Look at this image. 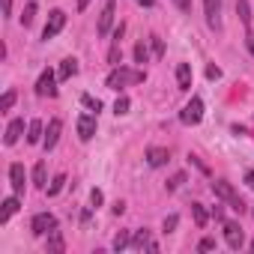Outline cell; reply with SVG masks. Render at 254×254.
I'll return each instance as SVG.
<instances>
[{
  "label": "cell",
  "mask_w": 254,
  "mask_h": 254,
  "mask_svg": "<svg viewBox=\"0 0 254 254\" xmlns=\"http://www.w3.org/2000/svg\"><path fill=\"white\" fill-rule=\"evenodd\" d=\"M147 81V72H135V69H126V66H117L111 75H108V87L111 90H123V87H129V84H141Z\"/></svg>",
  "instance_id": "1"
},
{
  "label": "cell",
  "mask_w": 254,
  "mask_h": 254,
  "mask_svg": "<svg viewBox=\"0 0 254 254\" xmlns=\"http://www.w3.org/2000/svg\"><path fill=\"white\" fill-rule=\"evenodd\" d=\"M212 194H215V197H221V200H224L230 209H236V212H245V200H242V197L233 191V186H230V183H224V180H215V183H212Z\"/></svg>",
  "instance_id": "2"
},
{
  "label": "cell",
  "mask_w": 254,
  "mask_h": 254,
  "mask_svg": "<svg viewBox=\"0 0 254 254\" xmlns=\"http://www.w3.org/2000/svg\"><path fill=\"white\" fill-rule=\"evenodd\" d=\"M63 27H66V12H63V9H51V12H48V21H45V27H42V39H54Z\"/></svg>",
  "instance_id": "3"
},
{
  "label": "cell",
  "mask_w": 254,
  "mask_h": 254,
  "mask_svg": "<svg viewBox=\"0 0 254 254\" xmlns=\"http://www.w3.org/2000/svg\"><path fill=\"white\" fill-rule=\"evenodd\" d=\"M180 120H183L186 126H197V123L203 120V99H200V96H191V102L183 108Z\"/></svg>",
  "instance_id": "4"
},
{
  "label": "cell",
  "mask_w": 254,
  "mask_h": 254,
  "mask_svg": "<svg viewBox=\"0 0 254 254\" xmlns=\"http://www.w3.org/2000/svg\"><path fill=\"white\" fill-rule=\"evenodd\" d=\"M114 12H117V0H105V6H102V12H99V24H96V33H99V36H108V33H111Z\"/></svg>",
  "instance_id": "5"
},
{
  "label": "cell",
  "mask_w": 254,
  "mask_h": 254,
  "mask_svg": "<svg viewBox=\"0 0 254 254\" xmlns=\"http://www.w3.org/2000/svg\"><path fill=\"white\" fill-rule=\"evenodd\" d=\"M30 230H33L36 236H45V233L57 230V218H54L51 212H36L33 221H30Z\"/></svg>",
  "instance_id": "6"
},
{
  "label": "cell",
  "mask_w": 254,
  "mask_h": 254,
  "mask_svg": "<svg viewBox=\"0 0 254 254\" xmlns=\"http://www.w3.org/2000/svg\"><path fill=\"white\" fill-rule=\"evenodd\" d=\"M57 72H51V69H45L42 75H39V81H36V96H57Z\"/></svg>",
  "instance_id": "7"
},
{
  "label": "cell",
  "mask_w": 254,
  "mask_h": 254,
  "mask_svg": "<svg viewBox=\"0 0 254 254\" xmlns=\"http://www.w3.org/2000/svg\"><path fill=\"white\" fill-rule=\"evenodd\" d=\"M224 242H227L233 251H239V248H242L245 233H242V227H239L236 221H224Z\"/></svg>",
  "instance_id": "8"
},
{
  "label": "cell",
  "mask_w": 254,
  "mask_h": 254,
  "mask_svg": "<svg viewBox=\"0 0 254 254\" xmlns=\"http://www.w3.org/2000/svg\"><path fill=\"white\" fill-rule=\"evenodd\" d=\"M203 15L212 30L221 27V0H203Z\"/></svg>",
  "instance_id": "9"
},
{
  "label": "cell",
  "mask_w": 254,
  "mask_h": 254,
  "mask_svg": "<svg viewBox=\"0 0 254 254\" xmlns=\"http://www.w3.org/2000/svg\"><path fill=\"white\" fill-rule=\"evenodd\" d=\"M96 135V117L93 114H81L78 117V138L81 141H93Z\"/></svg>",
  "instance_id": "10"
},
{
  "label": "cell",
  "mask_w": 254,
  "mask_h": 254,
  "mask_svg": "<svg viewBox=\"0 0 254 254\" xmlns=\"http://www.w3.org/2000/svg\"><path fill=\"white\" fill-rule=\"evenodd\" d=\"M60 132H63V123H60V120H51L48 129H45V138H42V147H45V150H54L57 141H60Z\"/></svg>",
  "instance_id": "11"
},
{
  "label": "cell",
  "mask_w": 254,
  "mask_h": 254,
  "mask_svg": "<svg viewBox=\"0 0 254 254\" xmlns=\"http://www.w3.org/2000/svg\"><path fill=\"white\" fill-rule=\"evenodd\" d=\"M9 183H12V191L15 194H24V183H27V177H24V165H12L9 168Z\"/></svg>",
  "instance_id": "12"
},
{
  "label": "cell",
  "mask_w": 254,
  "mask_h": 254,
  "mask_svg": "<svg viewBox=\"0 0 254 254\" xmlns=\"http://www.w3.org/2000/svg\"><path fill=\"white\" fill-rule=\"evenodd\" d=\"M21 132H24V120H12V123L6 126V135H3V144H6V147H12V144H18V138H21Z\"/></svg>",
  "instance_id": "13"
},
{
  "label": "cell",
  "mask_w": 254,
  "mask_h": 254,
  "mask_svg": "<svg viewBox=\"0 0 254 254\" xmlns=\"http://www.w3.org/2000/svg\"><path fill=\"white\" fill-rule=\"evenodd\" d=\"M168 159H171V153L162 150V147H150V150H147V165H150V168H162Z\"/></svg>",
  "instance_id": "14"
},
{
  "label": "cell",
  "mask_w": 254,
  "mask_h": 254,
  "mask_svg": "<svg viewBox=\"0 0 254 254\" xmlns=\"http://www.w3.org/2000/svg\"><path fill=\"white\" fill-rule=\"evenodd\" d=\"M15 212H18V194H12V197L3 200V209H0V224H6Z\"/></svg>",
  "instance_id": "15"
},
{
  "label": "cell",
  "mask_w": 254,
  "mask_h": 254,
  "mask_svg": "<svg viewBox=\"0 0 254 254\" xmlns=\"http://www.w3.org/2000/svg\"><path fill=\"white\" fill-rule=\"evenodd\" d=\"M75 72H78V60H75V57H66V60L60 63V69H57V78H60V81H69Z\"/></svg>",
  "instance_id": "16"
},
{
  "label": "cell",
  "mask_w": 254,
  "mask_h": 254,
  "mask_svg": "<svg viewBox=\"0 0 254 254\" xmlns=\"http://www.w3.org/2000/svg\"><path fill=\"white\" fill-rule=\"evenodd\" d=\"M177 84H180V90H191V66L189 63L177 66Z\"/></svg>",
  "instance_id": "17"
},
{
  "label": "cell",
  "mask_w": 254,
  "mask_h": 254,
  "mask_svg": "<svg viewBox=\"0 0 254 254\" xmlns=\"http://www.w3.org/2000/svg\"><path fill=\"white\" fill-rule=\"evenodd\" d=\"M42 138H45L42 123H39V120H33V123L27 126V144H42Z\"/></svg>",
  "instance_id": "18"
},
{
  "label": "cell",
  "mask_w": 254,
  "mask_h": 254,
  "mask_svg": "<svg viewBox=\"0 0 254 254\" xmlns=\"http://www.w3.org/2000/svg\"><path fill=\"white\" fill-rule=\"evenodd\" d=\"M33 186L48 189V171H45V162H39V165L33 168Z\"/></svg>",
  "instance_id": "19"
},
{
  "label": "cell",
  "mask_w": 254,
  "mask_h": 254,
  "mask_svg": "<svg viewBox=\"0 0 254 254\" xmlns=\"http://www.w3.org/2000/svg\"><path fill=\"white\" fill-rule=\"evenodd\" d=\"M63 248H66L63 236H60L57 230H51V233H48V251H51V254H63Z\"/></svg>",
  "instance_id": "20"
},
{
  "label": "cell",
  "mask_w": 254,
  "mask_h": 254,
  "mask_svg": "<svg viewBox=\"0 0 254 254\" xmlns=\"http://www.w3.org/2000/svg\"><path fill=\"white\" fill-rule=\"evenodd\" d=\"M191 215H194V224H197V227H206L209 212L203 209V203H191Z\"/></svg>",
  "instance_id": "21"
},
{
  "label": "cell",
  "mask_w": 254,
  "mask_h": 254,
  "mask_svg": "<svg viewBox=\"0 0 254 254\" xmlns=\"http://www.w3.org/2000/svg\"><path fill=\"white\" fill-rule=\"evenodd\" d=\"M150 245H153V242H150V233H147V230H138L135 239H132V248H135V251H144V248L150 251Z\"/></svg>",
  "instance_id": "22"
},
{
  "label": "cell",
  "mask_w": 254,
  "mask_h": 254,
  "mask_svg": "<svg viewBox=\"0 0 254 254\" xmlns=\"http://www.w3.org/2000/svg\"><path fill=\"white\" fill-rule=\"evenodd\" d=\"M236 15L242 18V24H251V6H248V0H236Z\"/></svg>",
  "instance_id": "23"
},
{
  "label": "cell",
  "mask_w": 254,
  "mask_h": 254,
  "mask_svg": "<svg viewBox=\"0 0 254 254\" xmlns=\"http://www.w3.org/2000/svg\"><path fill=\"white\" fill-rule=\"evenodd\" d=\"M63 183H66V177H63V174H57V177L51 180V186L45 189V191H48V197H54V194H60V191H63Z\"/></svg>",
  "instance_id": "24"
},
{
  "label": "cell",
  "mask_w": 254,
  "mask_h": 254,
  "mask_svg": "<svg viewBox=\"0 0 254 254\" xmlns=\"http://www.w3.org/2000/svg\"><path fill=\"white\" fill-rule=\"evenodd\" d=\"M129 242H132V236H129V230H120V233L114 236V248H117V251H123V248H126V245H129Z\"/></svg>",
  "instance_id": "25"
},
{
  "label": "cell",
  "mask_w": 254,
  "mask_h": 254,
  "mask_svg": "<svg viewBox=\"0 0 254 254\" xmlns=\"http://www.w3.org/2000/svg\"><path fill=\"white\" fill-rule=\"evenodd\" d=\"M33 18H36V3L30 0L27 9H24V15H21V24H24V27H30V24H33Z\"/></svg>",
  "instance_id": "26"
},
{
  "label": "cell",
  "mask_w": 254,
  "mask_h": 254,
  "mask_svg": "<svg viewBox=\"0 0 254 254\" xmlns=\"http://www.w3.org/2000/svg\"><path fill=\"white\" fill-rule=\"evenodd\" d=\"M114 114H117V117H123V114H129V99H126V96H120V99L114 102Z\"/></svg>",
  "instance_id": "27"
},
{
  "label": "cell",
  "mask_w": 254,
  "mask_h": 254,
  "mask_svg": "<svg viewBox=\"0 0 254 254\" xmlns=\"http://www.w3.org/2000/svg\"><path fill=\"white\" fill-rule=\"evenodd\" d=\"M12 105H15V93H12V90H6V93H3V99H0V111L6 114Z\"/></svg>",
  "instance_id": "28"
},
{
  "label": "cell",
  "mask_w": 254,
  "mask_h": 254,
  "mask_svg": "<svg viewBox=\"0 0 254 254\" xmlns=\"http://www.w3.org/2000/svg\"><path fill=\"white\" fill-rule=\"evenodd\" d=\"M135 60H138V63H147V60H150V51H147V45H144V42H138V45H135Z\"/></svg>",
  "instance_id": "29"
},
{
  "label": "cell",
  "mask_w": 254,
  "mask_h": 254,
  "mask_svg": "<svg viewBox=\"0 0 254 254\" xmlns=\"http://www.w3.org/2000/svg\"><path fill=\"white\" fill-rule=\"evenodd\" d=\"M81 105H84V108H90V111H99V108H102V105H99V99H93L90 93H84V96H81Z\"/></svg>",
  "instance_id": "30"
},
{
  "label": "cell",
  "mask_w": 254,
  "mask_h": 254,
  "mask_svg": "<svg viewBox=\"0 0 254 254\" xmlns=\"http://www.w3.org/2000/svg\"><path fill=\"white\" fill-rule=\"evenodd\" d=\"M183 183H186V174H174V177H171V183H168V191H177Z\"/></svg>",
  "instance_id": "31"
},
{
  "label": "cell",
  "mask_w": 254,
  "mask_h": 254,
  "mask_svg": "<svg viewBox=\"0 0 254 254\" xmlns=\"http://www.w3.org/2000/svg\"><path fill=\"white\" fill-rule=\"evenodd\" d=\"M108 60L114 63V66H120V60H123V51H120V45L114 42V48H111V54H108Z\"/></svg>",
  "instance_id": "32"
},
{
  "label": "cell",
  "mask_w": 254,
  "mask_h": 254,
  "mask_svg": "<svg viewBox=\"0 0 254 254\" xmlns=\"http://www.w3.org/2000/svg\"><path fill=\"white\" fill-rule=\"evenodd\" d=\"M177 224H180V215H168V218H165V233H174Z\"/></svg>",
  "instance_id": "33"
},
{
  "label": "cell",
  "mask_w": 254,
  "mask_h": 254,
  "mask_svg": "<svg viewBox=\"0 0 254 254\" xmlns=\"http://www.w3.org/2000/svg\"><path fill=\"white\" fill-rule=\"evenodd\" d=\"M102 200H105V194H102L99 189H93V191H90V203H93V206H102Z\"/></svg>",
  "instance_id": "34"
},
{
  "label": "cell",
  "mask_w": 254,
  "mask_h": 254,
  "mask_svg": "<svg viewBox=\"0 0 254 254\" xmlns=\"http://www.w3.org/2000/svg\"><path fill=\"white\" fill-rule=\"evenodd\" d=\"M150 39H153V51H156V57H162V54H165V45H162V39H159V36H150Z\"/></svg>",
  "instance_id": "35"
},
{
  "label": "cell",
  "mask_w": 254,
  "mask_h": 254,
  "mask_svg": "<svg viewBox=\"0 0 254 254\" xmlns=\"http://www.w3.org/2000/svg\"><path fill=\"white\" fill-rule=\"evenodd\" d=\"M206 78H209V81H218V78H221V69H218V66H206Z\"/></svg>",
  "instance_id": "36"
},
{
  "label": "cell",
  "mask_w": 254,
  "mask_h": 254,
  "mask_svg": "<svg viewBox=\"0 0 254 254\" xmlns=\"http://www.w3.org/2000/svg\"><path fill=\"white\" fill-rule=\"evenodd\" d=\"M212 248H215V239H209V236L200 239V251H212Z\"/></svg>",
  "instance_id": "37"
},
{
  "label": "cell",
  "mask_w": 254,
  "mask_h": 254,
  "mask_svg": "<svg viewBox=\"0 0 254 254\" xmlns=\"http://www.w3.org/2000/svg\"><path fill=\"white\" fill-rule=\"evenodd\" d=\"M174 3H177L180 12H189V9H191V0H174Z\"/></svg>",
  "instance_id": "38"
},
{
  "label": "cell",
  "mask_w": 254,
  "mask_h": 254,
  "mask_svg": "<svg viewBox=\"0 0 254 254\" xmlns=\"http://www.w3.org/2000/svg\"><path fill=\"white\" fill-rule=\"evenodd\" d=\"M245 186L254 191V171H248V174H245Z\"/></svg>",
  "instance_id": "39"
},
{
  "label": "cell",
  "mask_w": 254,
  "mask_h": 254,
  "mask_svg": "<svg viewBox=\"0 0 254 254\" xmlns=\"http://www.w3.org/2000/svg\"><path fill=\"white\" fill-rule=\"evenodd\" d=\"M3 15H6V18L12 15V0H3Z\"/></svg>",
  "instance_id": "40"
},
{
  "label": "cell",
  "mask_w": 254,
  "mask_h": 254,
  "mask_svg": "<svg viewBox=\"0 0 254 254\" xmlns=\"http://www.w3.org/2000/svg\"><path fill=\"white\" fill-rule=\"evenodd\" d=\"M245 42H248V51L254 54V33H248V39H245Z\"/></svg>",
  "instance_id": "41"
},
{
  "label": "cell",
  "mask_w": 254,
  "mask_h": 254,
  "mask_svg": "<svg viewBox=\"0 0 254 254\" xmlns=\"http://www.w3.org/2000/svg\"><path fill=\"white\" fill-rule=\"evenodd\" d=\"M87 6H90V0H78V12H84Z\"/></svg>",
  "instance_id": "42"
},
{
  "label": "cell",
  "mask_w": 254,
  "mask_h": 254,
  "mask_svg": "<svg viewBox=\"0 0 254 254\" xmlns=\"http://www.w3.org/2000/svg\"><path fill=\"white\" fill-rule=\"evenodd\" d=\"M138 3H141V6H153V3H156V0H138Z\"/></svg>",
  "instance_id": "43"
},
{
  "label": "cell",
  "mask_w": 254,
  "mask_h": 254,
  "mask_svg": "<svg viewBox=\"0 0 254 254\" xmlns=\"http://www.w3.org/2000/svg\"><path fill=\"white\" fill-rule=\"evenodd\" d=\"M251 251H254V242H251Z\"/></svg>",
  "instance_id": "44"
},
{
  "label": "cell",
  "mask_w": 254,
  "mask_h": 254,
  "mask_svg": "<svg viewBox=\"0 0 254 254\" xmlns=\"http://www.w3.org/2000/svg\"><path fill=\"white\" fill-rule=\"evenodd\" d=\"M33 3H36V0H33Z\"/></svg>",
  "instance_id": "45"
}]
</instances>
